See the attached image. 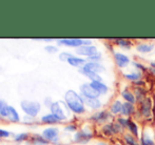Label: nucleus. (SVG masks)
Here are the masks:
<instances>
[{
  "label": "nucleus",
  "instance_id": "1",
  "mask_svg": "<svg viewBox=\"0 0 155 145\" xmlns=\"http://www.w3.org/2000/svg\"><path fill=\"white\" fill-rule=\"evenodd\" d=\"M64 102L71 112L75 115H84L87 112L84 98L74 90H68L64 93Z\"/></svg>",
  "mask_w": 155,
  "mask_h": 145
},
{
  "label": "nucleus",
  "instance_id": "2",
  "mask_svg": "<svg viewBox=\"0 0 155 145\" xmlns=\"http://www.w3.org/2000/svg\"><path fill=\"white\" fill-rule=\"evenodd\" d=\"M155 110L154 106V101L151 96H148L143 101L137 103V112L139 117L143 119H151L153 116V112Z\"/></svg>",
  "mask_w": 155,
  "mask_h": 145
},
{
  "label": "nucleus",
  "instance_id": "3",
  "mask_svg": "<svg viewBox=\"0 0 155 145\" xmlns=\"http://www.w3.org/2000/svg\"><path fill=\"white\" fill-rule=\"evenodd\" d=\"M100 133L106 138H112L117 135H123L124 133V129L116 121H111L109 123H106L102 126H100Z\"/></svg>",
  "mask_w": 155,
  "mask_h": 145
},
{
  "label": "nucleus",
  "instance_id": "4",
  "mask_svg": "<svg viewBox=\"0 0 155 145\" xmlns=\"http://www.w3.org/2000/svg\"><path fill=\"white\" fill-rule=\"evenodd\" d=\"M20 107L25 116H30L33 118H36L41 110V104L38 101L23 100L20 102Z\"/></svg>",
  "mask_w": 155,
  "mask_h": 145
},
{
  "label": "nucleus",
  "instance_id": "5",
  "mask_svg": "<svg viewBox=\"0 0 155 145\" xmlns=\"http://www.w3.org/2000/svg\"><path fill=\"white\" fill-rule=\"evenodd\" d=\"M113 115L109 112V109H100L97 112H94L90 117H89V120L91 122H93L94 124L97 125H104L106 123H109L111 121H113Z\"/></svg>",
  "mask_w": 155,
  "mask_h": 145
},
{
  "label": "nucleus",
  "instance_id": "6",
  "mask_svg": "<svg viewBox=\"0 0 155 145\" xmlns=\"http://www.w3.org/2000/svg\"><path fill=\"white\" fill-rule=\"evenodd\" d=\"M94 138V133L91 127L84 126L82 128L78 129L73 136V141L76 144H87Z\"/></svg>",
  "mask_w": 155,
  "mask_h": 145
},
{
  "label": "nucleus",
  "instance_id": "7",
  "mask_svg": "<svg viewBox=\"0 0 155 145\" xmlns=\"http://www.w3.org/2000/svg\"><path fill=\"white\" fill-rule=\"evenodd\" d=\"M50 110L53 115H55L60 121H65L68 119V112H71L64 101H54L50 107Z\"/></svg>",
  "mask_w": 155,
  "mask_h": 145
},
{
  "label": "nucleus",
  "instance_id": "8",
  "mask_svg": "<svg viewBox=\"0 0 155 145\" xmlns=\"http://www.w3.org/2000/svg\"><path fill=\"white\" fill-rule=\"evenodd\" d=\"M113 60H114L115 65H116V68L118 70H124V68H127L132 63L131 58L127 54L118 51L113 52Z\"/></svg>",
  "mask_w": 155,
  "mask_h": 145
},
{
  "label": "nucleus",
  "instance_id": "9",
  "mask_svg": "<svg viewBox=\"0 0 155 145\" xmlns=\"http://www.w3.org/2000/svg\"><path fill=\"white\" fill-rule=\"evenodd\" d=\"M60 131L58 127L52 126V127H47L42 131L41 135L42 137L47 140L49 143H53V144H58L59 143V139H60Z\"/></svg>",
  "mask_w": 155,
  "mask_h": 145
},
{
  "label": "nucleus",
  "instance_id": "10",
  "mask_svg": "<svg viewBox=\"0 0 155 145\" xmlns=\"http://www.w3.org/2000/svg\"><path fill=\"white\" fill-rule=\"evenodd\" d=\"M79 94L81 95L84 99L100 98V95L92 87L90 82H84L81 85H79Z\"/></svg>",
  "mask_w": 155,
  "mask_h": 145
},
{
  "label": "nucleus",
  "instance_id": "11",
  "mask_svg": "<svg viewBox=\"0 0 155 145\" xmlns=\"http://www.w3.org/2000/svg\"><path fill=\"white\" fill-rule=\"evenodd\" d=\"M57 44L60 46L73 47V49H78V47L84 45V39L81 38H60L56 39Z\"/></svg>",
  "mask_w": 155,
  "mask_h": 145
},
{
  "label": "nucleus",
  "instance_id": "12",
  "mask_svg": "<svg viewBox=\"0 0 155 145\" xmlns=\"http://www.w3.org/2000/svg\"><path fill=\"white\" fill-rule=\"evenodd\" d=\"M98 52V49L96 45H82V46L78 47L75 49V54L79 57L82 58H89L91 56H93L94 54H96Z\"/></svg>",
  "mask_w": 155,
  "mask_h": 145
},
{
  "label": "nucleus",
  "instance_id": "13",
  "mask_svg": "<svg viewBox=\"0 0 155 145\" xmlns=\"http://www.w3.org/2000/svg\"><path fill=\"white\" fill-rule=\"evenodd\" d=\"M140 145H155V137L153 131L149 128H143L139 137Z\"/></svg>",
  "mask_w": 155,
  "mask_h": 145
},
{
  "label": "nucleus",
  "instance_id": "14",
  "mask_svg": "<svg viewBox=\"0 0 155 145\" xmlns=\"http://www.w3.org/2000/svg\"><path fill=\"white\" fill-rule=\"evenodd\" d=\"M80 68H82V70H86V71H90V72H93V73H96V74H99V75L101 73H104L107 71L106 66H104L101 62H100V63H98V62H89V61H87V63Z\"/></svg>",
  "mask_w": 155,
  "mask_h": 145
},
{
  "label": "nucleus",
  "instance_id": "15",
  "mask_svg": "<svg viewBox=\"0 0 155 145\" xmlns=\"http://www.w3.org/2000/svg\"><path fill=\"white\" fill-rule=\"evenodd\" d=\"M155 44L153 42H138L135 45V49L136 52L139 54H143V55H147L150 54L154 49Z\"/></svg>",
  "mask_w": 155,
  "mask_h": 145
},
{
  "label": "nucleus",
  "instance_id": "16",
  "mask_svg": "<svg viewBox=\"0 0 155 145\" xmlns=\"http://www.w3.org/2000/svg\"><path fill=\"white\" fill-rule=\"evenodd\" d=\"M136 112H137L136 104H132V103H129V102H124L120 116L126 117V118H132L134 115H136Z\"/></svg>",
  "mask_w": 155,
  "mask_h": 145
},
{
  "label": "nucleus",
  "instance_id": "17",
  "mask_svg": "<svg viewBox=\"0 0 155 145\" xmlns=\"http://www.w3.org/2000/svg\"><path fill=\"white\" fill-rule=\"evenodd\" d=\"M127 131L130 133L132 136H134L136 139L139 140L140 137V128H139V125L136 121H134L132 118H129L128 121V126H127Z\"/></svg>",
  "mask_w": 155,
  "mask_h": 145
},
{
  "label": "nucleus",
  "instance_id": "18",
  "mask_svg": "<svg viewBox=\"0 0 155 145\" xmlns=\"http://www.w3.org/2000/svg\"><path fill=\"white\" fill-rule=\"evenodd\" d=\"M111 42L112 44L116 45V46L120 47L121 49H131L133 46V41L130 40V39H126V38H116V39H111Z\"/></svg>",
  "mask_w": 155,
  "mask_h": 145
},
{
  "label": "nucleus",
  "instance_id": "19",
  "mask_svg": "<svg viewBox=\"0 0 155 145\" xmlns=\"http://www.w3.org/2000/svg\"><path fill=\"white\" fill-rule=\"evenodd\" d=\"M123 105H124V102L121 99L117 98L115 100L112 101V103L110 104L109 106V112L115 117H118L121 115V109H123Z\"/></svg>",
  "mask_w": 155,
  "mask_h": 145
},
{
  "label": "nucleus",
  "instance_id": "20",
  "mask_svg": "<svg viewBox=\"0 0 155 145\" xmlns=\"http://www.w3.org/2000/svg\"><path fill=\"white\" fill-rule=\"evenodd\" d=\"M120 97L124 100V102L137 104V101H136V98H135L134 93H133V90H130L129 87H124L120 90Z\"/></svg>",
  "mask_w": 155,
  "mask_h": 145
},
{
  "label": "nucleus",
  "instance_id": "21",
  "mask_svg": "<svg viewBox=\"0 0 155 145\" xmlns=\"http://www.w3.org/2000/svg\"><path fill=\"white\" fill-rule=\"evenodd\" d=\"M123 78L124 80H127V81L132 82V83H135V82L143 79V73L139 72V71H137V70H135V68H134V71H133V72L124 73L123 74Z\"/></svg>",
  "mask_w": 155,
  "mask_h": 145
},
{
  "label": "nucleus",
  "instance_id": "22",
  "mask_svg": "<svg viewBox=\"0 0 155 145\" xmlns=\"http://www.w3.org/2000/svg\"><path fill=\"white\" fill-rule=\"evenodd\" d=\"M90 84L100 96H104V95L108 94L109 90H110L108 84L104 83V81H92V82H90Z\"/></svg>",
  "mask_w": 155,
  "mask_h": 145
},
{
  "label": "nucleus",
  "instance_id": "23",
  "mask_svg": "<svg viewBox=\"0 0 155 145\" xmlns=\"http://www.w3.org/2000/svg\"><path fill=\"white\" fill-rule=\"evenodd\" d=\"M86 101V106L88 109L94 110V112H97V110H100L104 106V103L100 100L99 98H93V99H84Z\"/></svg>",
  "mask_w": 155,
  "mask_h": 145
},
{
  "label": "nucleus",
  "instance_id": "24",
  "mask_svg": "<svg viewBox=\"0 0 155 145\" xmlns=\"http://www.w3.org/2000/svg\"><path fill=\"white\" fill-rule=\"evenodd\" d=\"M133 93L135 95V98H136L137 103L143 101L145 98H147L149 95H148V90H146V86H133Z\"/></svg>",
  "mask_w": 155,
  "mask_h": 145
},
{
  "label": "nucleus",
  "instance_id": "25",
  "mask_svg": "<svg viewBox=\"0 0 155 145\" xmlns=\"http://www.w3.org/2000/svg\"><path fill=\"white\" fill-rule=\"evenodd\" d=\"M40 122L43 123V124H47V125H55V124H59L61 121H60L55 115L50 112V114H45L41 117Z\"/></svg>",
  "mask_w": 155,
  "mask_h": 145
},
{
  "label": "nucleus",
  "instance_id": "26",
  "mask_svg": "<svg viewBox=\"0 0 155 145\" xmlns=\"http://www.w3.org/2000/svg\"><path fill=\"white\" fill-rule=\"evenodd\" d=\"M67 63L70 64L71 66H73V68H80L87 63V59H86V58L79 57V56H77V55H73L69 60H68Z\"/></svg>",
  "mask_w": 155,
  "mask_h": 145
},
{
  "label": "nucleus",
  "instance_id": "27",
  "mask_svg": "<svg viewBox=\"0 0 155 145\" xmlns=\"http://www.w3.org/2000/svg\"><path fill=\"white\" fill-rule=\"evenodd\" d=\"M78 72L81 74V75H84L86 78H88V79L90 80V82H92V81H104V80H102V77L99 75V74L90 72V71L82 70V68H78Z\"/></svg>",
  "mask_w": 155,
  "mask_h": 145
},
{
  "label": "nucleus",
  "instance_id": "28",
  "mask_svg": "<svg viewBox=\"0 0 155 145\" xmlns=\"http://www.w3.org/2000/svg\"><path fill=\"white\" fill-rule=\"evenodd\" d=\"M30 145H49L50 143L42 137V135H39V134H35L32 135L30 138Z\"/></svg>",
  "mask_w": 155,
  "mask_h": 145
},
{
  "label": "nucleus",
  "instance_id": "29",
  "mask_svg": "<svg viewBox=\"0 0 155 145\" xmlns=\"http://www.w3.org/2000/svg\"><path fill=\"white\" fill-rule=\"evenodd\" d=\"M123 140L124 145H140L139 144V140L136 139L134 136H132L128 131L123 134Z\"/></svg>",
  "mask_w": 155,
  "mask_h": 145
},
{
  "label": "nucleus",
  "instance_id": "30",
  "mask_svg": "<svg viewBox=\"0 0 155 145\" xmlns=\"http://www.w3.org/2000/svg\"><path fill=\"white\" fill-rule=\"evenodd\" d=\"M8 120L10 121V122H13V123H18V122H20V120H21L19 112H17V109H15L14 106H12V105L10 106V112H8Z\"/></svg>",
  "mask_w": 155,
  "mask_h": 145
},
{
  "label": "nucleus",
  "instance_id": "31",
  "mask_svg": "<svg viewBox=\"0 0 155 145\" xmlns=\"http://www.w3.org/2000/svg\"><path fill=\"white\" fill-rule=\"evenodd\" d=\"M10 106L8 102L4 100H0V117L1 118H8V112H10Z\"/></svg>",
  "mask_w": 155,
  "mask_h": 145
},
{
  "label": "nucleus",
  "instance_id": "32",
  "mask_svg": "<svg viewBox=\"0 0 155 145\" xmlns=\"http://www.w3.org/2000/svg\"><path fill=\"white\" fill-rule=\"evenodd\" d=\"M31 136L29 135L28 133H19L17 135H14V141L17 142V143H21V142H25V141H29Z\"/></svg>",
  "mask_w": 155,
  "mask_h": 145
},
{
  "label": "nucleus",
  "instance_id": "33",
  "mask_svg": "<svg viewBox=\"0 0 155 145\" xmlns=\"http://www.w3.org/2000/svg\"><path fill=\"white\" fill-rule=\"evenodd\" d=\"M132 66H133V68H135V70H137V71H139V72H141V73H147L148 72V68H149V66H146L145 64H143V63H140V62H138V61H132Z\"/></svg>",
  "mask_w": 155,
  "mask_h": 145
},
{
  "label": "nucleus",
  "instance_id": "34",
  "mask_svg": "<svg viewBox=\"0 0 155 145\" xmlns=\"http://www.w3.org/2000/svg\"><path fill=\"white\" fill-rule=\"evenodd\" d=\"M87 61H89V62H98V63H100V62L102 61V53L98 51L97 53L94 54L93 56L87 58Z\"/></svg>",
  "mask_w": 155,
  "mask_h": 145
},
{
  "label": "nucleus",
  "instance_id": "35",
  "mask_svg": "<svg viewBox=\"0 0 155 145\" xmlns=\"http://www.w3.org/2000/svg\"><path fill=\"white\" fill-rule=\"evenodd\" d=\"M115 121H116V122L118 123V124L120 125L121 127H123L124 131H127V126H128L129 118H126V117H123V116H118L116 119H115Z\"/></svg>",
  "mask_w": 155,
  "mask_h": 145
},
{
  "label": "nucleus",
  "instance_id": "36",
  "mask_svg": "<svg viewBox=\"0 0 155 145\" xmlns=\"http://www.w3.org/2000/svg\"><path fill=\"white\" fill-rule=\"evenodd\" d=\"M74 54L70 53V52H60L59 55H58V59L62 62H68V60L73 56Z\"/></svg>",
  "mask_w": 155,
  "mask_h": 145
},
{
  "label": "nucleus",
  "instance_id": "37",
  "mask_svg": "<svg viewBox=\"0 0 155 145\" xmlns=\"http://www.w3.org/2000/svg\"><path fill=\"white\" fill-rule=\"evenodd\" d=\"M63 129H64V131H68V133L75 134L76 131H78V126L75 124V123H69V124H67L64 127H63Z\"/></svg>",
  "mask_w": 155,
  "mask_h": 145
},
{
  "label": "nucleus",
  "instance_id": "38",
  "mask_svg": "<svg viewBox=\"0 0 155 145\" xmlns=\"http://www.w3.org/2000/svg\"><path fill=\"white\" fill-rule=\"evenodd\" d=\"M22 122L23 124L25 125H34L35 123H36V119L33 118V117H30V116H25L22 118Z\"/></svg>",
  "mask_w": 155,
  "mask_h": 145
},
{
  "label": "nucleus",
  "instance_id": "39",
  "mask_svg": "<svg viewBox=\"0 0 155 145\" xmlns=\"http://www.w3.org/2000/svg\"><path fill=\"white\" fill-rule=\"evenodd\" d=\"M45 51L48 52V53H50V54H55L58 52V46L53 45V44H48L45 46Z\"/></svg>",
  "mask_w": 155,
  "mask_h": 145
},
{
  "label": "nucleus",
  "instance_id": "40",
  "mask_svg": "<svg viewBox=\"0 0 155 145\" xmlns=\"http://www.w3.org/2000/svg\"><path fill=\"white\" fill-rule=\"evenodd\" d=\"M12 135L11 131H6V129L0 128V139H5V138H8L10 136Z\"/></svg>",
  "mask_w": 155,
  "mask_h": 145
},
{
  "label": "nucleus",
  "instance_id": "41",
  "mask_svg": "<svg viewBox=\"0 0 155 145\" xmlns=\"http://www.w3.org/2000/svg\"><path fill=\"white\" fill-rule=\"evenodd\" d=\"M53 102H54V101L52 100L51 97H45V100H43V104H45L48 109H50V107H51V105L53 104Z\"/></svg>",
  "mask_w": 155,
  "mask_h": 145
},
{
  "label": "nucleus",
  "instance_id": "42",
  "mask_svg": "<svg viewBox=\"0 0 155 145\" xmlns=\"http://www.w3.org/2000/svg\"><path fill=\"white\" fill-rule=\"evenodd\" d=\"M148 73H149L152 77L155 78V68H150V66H149V68H148Z\"/></svg>",
  "mask_w": 155,
  "mask_h": 145
},
{
  "label": "nucleus",
  "instance_id": "43",
  "mask_svg": "<svg viewBox=\"0 0 155 145\" xmlns=\"http://www.w3.org/2000/svg\"><path fill=\"white\" fill-rule=\"evenodd\" d=\"M84 45H93V41L91 39H84Z\"/></svg>",
  "mask_w": 155,
  "mask_h": 145
},
{
  "label": "nucleus",
  "instance_id": "44",
  "mask_svg": "<svg viewBox=\"0 0 155 145\" xmlns=\"http://www.w3.org/2000/svg\"><path fill=\"white\" fill-rule=\"evenodd\" d=\"M54 40H55L54 38H42V41H45V42H52Z\"/></svg>",
  "mask_w": 155,
  "mask_h": 145
},
{
  "label": "nucleus",
  "instance_id": "45",
  "mask_svg": "<svg viewBox=\"0 0 155 145\" xmlns=\"http://www.w3.org/2000/svg\"><path fill=\"white\" fill-rule=\"evenodd\" d=\"M96 145H111V144L108 143V142H104V141H99V142H97Z\"/></svg>",
  "mask_w": 155,
  "mask_h": 145
},
{
  "label": "nucleus",
  "instance_id": "46",
  "mask_svg": "<svg viewBox=\"0 0 155 145\" xmlns=\"http://www.w3.org/2000/svg\"><path fill=\"white\" fill-rule=\"evenodd\" d=\"M149 66H150V68H155V59L154 60H151V61H150Z\"/></svg>",
  "mask_w": 155,
  "mask_h": 145
},
{
  "label": "nucleus",
  "instance_id": "47",
  "mask_svg": "<svg viewBox=\"0 0 155 145\" xmlns=\"http://www.w3.org/2000/svg\"><path fill=\"white\" fill-rule=\"evenodd\" d=\"M152 98H153V101H154V106H155V90H154V93H153V97H152Z\"/></svg>",
  "mask_w": 155,
  "mask_h": 145
},
{
  "label": "nucleus",
  "instance_id": "48",
  "mask_svg": "<svg viewBox=\"0 0 155 145\" xmlns=\"http://www.w3.org/2000/svg\"><path fill=\"white\" fill-rule=\"evenodd\" d=\"M0 118H1V117H0Z\"/></svg>",
  "mask_w": 155,
  "mask_h": 145
}]
</instances>
